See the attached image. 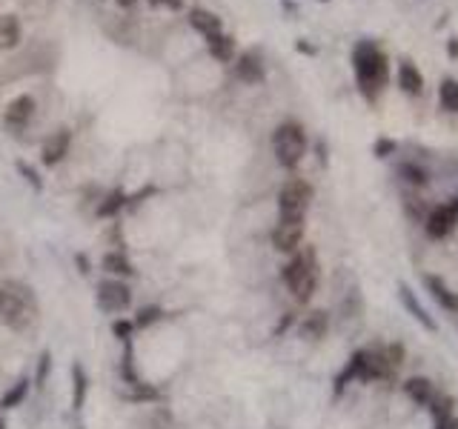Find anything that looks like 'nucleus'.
<instances>
[{"instance_id": "423d86ee", "label": "nucleus", "mask_w": 458, "mask_h": 429, "mask_svg": "<svg viewBox=\"0 0 458 429\" xmlns=\"http://www.w3.org/2000/svg\"><path fill=\"white\" fill-rule=\"evenodd\" d=\"M304 241V218H281L275 232H272V243L278 252H298Z\"/></svg>"}, {"instance_id": "f257e3e1", "label": "nucleus", "mask_w": 458, "mask_h": 429, "mask_svg": "<svg viewBox=\"0 0 458 429\" xmlns=\"http://www.w3.org/2000/svg\"><path fill=\"white\" fill-rule=\"evenodd\" d=\"M352 66H355V77L361 86V95L367 101H376L379 92L384 89V83L390 80V60L387 55L369 40H361L355 52H352Z\"/></svg>"}, {"instance_id": "6e6552de", "label": "nucleus", "mask_w": 458, "mask_h": 429, "mask_svg": "<svg viewBox=\"0 0 458 429\" xmlns=\"http://www.w3.org/2000/svg\"><path fill=\"white\" fill-rule=\"evenodd\" d=\"M455 224H458V214L452 212V206H435L427 214V235L430 238H447Z\"/></svg>"}, {"instance_id": "f8f14e48", "label": "nucleus", "mask_w": 458, "mask_h": 429, "mask_svg": "<svg viewBox=\"0 0 458 429\" xmlns=\"http://www.w3.org/2000/svg\"><path fill=\"white\" fill-rule=\"evenodd\" d=\"M404 392H407L409 401H415L419 406H427V404L435 398V390H433V383H430L427 378H409V380L404 383Z\"/></svg>"}, {"instance_id": "f3484780", "label": "nucleus", "mask_w": 458, "mask_h": 429, "mask_svg": "<svg viewBox=\"0 0 458 429\" xmlns=\"http://www.w3.org/2000/svg\"><path fill=\"white\" fill-rule=\"evenodd\" d=\"M438 101L447 112H458V83L452 77L441 80V89H438Z\"/></svg>"}, {"instance_id": "4be33fe9", "label": "nucleus", "mask_w": 458, "mask_h": 429, "mask_svg": "<svg viewBox=\"0 0 458 429\" xmlns=\"http://www.w3.org/2000/svg\"><path fill=\"white\" fill-rule=\"evenodd\" d=\"M398 172H401V178L407 184H412V186H424L427 184V172L421 166H415V163H401Z\"/></svg>"}, {"instance_id": "2eb2a0df", "label": "nucleus", "mask_w": 458, "mask_h": 429, "mask_svg": "<svg viewBox=\"0 0 458 429\" xmlns=\"http://www.w3.org/2000/svg\"><path fill=\"white\" fill-rule=\"evenodd\" d=\"M427 289L433 292V297L438 300V304H441L447 312H458V295H452V292H450L438 278L430 275V278H427Z\"/></svg>"}, {"instance_id": "ddd939ff", "label": "nucleus", "mask_w": 458, "mask_h": 429, "mask_svg": "<svg viewBox=\"0 0 458 429\" xmlns=\"http://www.w3.org/2000/svg\"><path fill=\"white\" fill-rule=\"evenodd\" d=\"M32 112H34V101H32L29 95H20V98H15V101L9 103V109H6V123H9V126H26L29 117H32Z\"/></svg>"}, {"instance_id": "393cba45", "label": "nucleus", "mask_w": 458, "mask_h": 429, "mask_svg": "<svg viewBox=\"0 0 458 429\" xmlns=\"http://www.w3.org/2000/svg\"><path fill=\"white\" fill-rule=\"evenodd\" d=\"M123 206V195L120 192H115V195H109L103 203H101V209H98V214L103 218V214H112V212H117Z\"/></svg>"}, {"instance_id": "f03ea898", "label": "nucleus", "mask_w": 458, "mask_h": 429, "mask_svg": "<svg viewBox=\"0 0 458 429\" xmlns=\"http://www.w3.org/2000/svg\"><path fill=\"white\" fill-rule=\"evenodd\" d=\"M284 283L289 292H293V297L298 304H307L312 297V292L318 286V261H315V252L310 246L298 249L293 255V261L284 267Z\"/></svg>"}, {"instance_id": "72a5a7b5", "label": "nucleus", "mask_w": 458, "mask_h": 429, "mask_svg": "<svg viewBox=\"0 0 458 429\" xmlns=\"http://www.w3.org/2000/svg\"><path fill=\"white\" fill-rule=\"evenodd\" d=\"M298 49H301V52H304V55H315V49H312V46H310V43H304V40H301V43H298Z\"/></svg>"}, {"instance_id": "2f4dec72", "label": "nucleus", "mask_w": 458, "mask_h": 429, "mask_svg": "<svg viewBox=\"0 0 458 429\" xmlns=\"http://www.w3.org/2000/svg\"><path fill=\"white\" fill-rule=\"evenodd\" d=\"M435 429H458V421H452V418H444V421H435Z\"/></svg>"}, {"instance_id": "20e7f679", "label": "nucleus", "mask_w": 458, "mask_h": 429, "mask_svg": "<svg viewBox=\"0 0 458 429\" xmlns=\"http://www.w3.org/2000/svg\"><path fill=\"white\" fill-rule=\"evenodd\" d=\"M272 146H275L281 166L295 169L301 163V158L307 155V135L298 123H281L272 135Z\"/></svg>"}, {"instance_id": "473e14b6", "label": "nucleus", "mask_w": 458, "mask_h": 429, "mask_svg": "<svg viewBox=\"0 0 458 429\" xmlns=\"http://www.w3.org/2000/svg\"><path fill=\"white\" fill-rule=\"evenodd\" d=\"M447 55H450V58H458V37H452V40L447 43Z\"/></svg>"}, {"instance_id": "7ed1b4c3", "label": "nucleus", "mask_w": 458, "mask_h": 429, "mask_svg": "<svg viewBox=\"0 0 458 429\" xmlns=\"http://www.w3.org/2000/svg\"><path fill=\"white\" fill-rule=\"evenodd\" d=\"M0 315L4 321L15 329H23L32 324L34 318V297L26 286H18V283H9L0 289Z\"/></svg>"}, {"instance_id": "9d476101", "label": "nucleus", "mask_w": 458, "mask_h": 429, "mask_svg": "<svg viewBox=\"0 0 458 429\" xmlns=\"http://www.w3.org/2000/svg\"><path fill=\"white\" fill-rule=\"evenodd\" d=\"M69 141H72V135L66 132V129L55 132V135L44 143V163H46V166H55L58 160H63V158H66V149H69Z\"/></svg>"}, {"instance_id": "9b49d317", "label": "nucleus", "mask_w": 458, "mask_h": 429, "mask_svg": "<svg viewBox=\"0 0 458 429\" xmlns=\"http://www.w3.org/2000/svg\"><path fill=\"white\" fill-rule=\"evenodd\" d=\"M189 23H192V29H198L201 34H206V40L221 34V18L212 15V12H206V9H192L189 12Z\"/></svg>"}, {"instance_id": "cd10ccee", "label": "nucleus", "mask_w": 458, "mask_h": 429, "mask_svg": "<svg viewBox=\"0 0 458 429\" xmlns=\"http://www.w3.org/2000/svg\"><path fill=\"white\" fill-rule=\"evenodd\" d=\"M158 315H160L158 309H144V312H141V318H138V326H146L149 321H158Z\"/></svg>"}, {"instance_id": "a211bd4d", "label": "nucleus", "mask_w": 458, "mask_h": 429, "mask_svg": "<svg viewBox=\"0 0 458 429\" xmlns=\"http://www.w3.org/2000/svg\"><path fill=\"white\" fill-rule=\"evenodd\" d=\"M401 300H404V307H407V309H409V312H412L415 318H419V321H421V326H424V329H435V324L430 321V315H427V309H424V307L419 304V300H415V297L409 295V289H407V286H401Z\"/></svg>"}, {"instance_id": "0eeeda50", "label": "nucleus", "mask_w": 458, "mask_h": 429, "mask_svg": "<svg viewBox=\"0 0 458 429\" xmlns=\"http://www.w3.org/2000/svg\"><path fill=\"white\" fill-rule=\"evenodd\" d=\"M98 304L106 312H123L132 304V292H129L127 283H120V281H103L98 286Z\"/></svg>"}, {"instance_id": "7c9ffc66", "label": "nucleus", "mask_w": 458, "mask_h": 429, "mask_svg": "<svg viewBox=\"0 0 458 429\" xmlns=\"http://www.w3.org/2000/svg\"><path fill=\"white\" fill-rule=\"evenodd\" d=\"M20 172H23V175L29 178V184H32V186H40V181H37V175H34V172H32V169H29L26 163H20Z\"/></svg>"}, {"instance_id": "b1692460", "label": "nucleus", "mask_w": 458, "mask_h": 429, "mask_svg": "<svg viewBox=\"0 0 458 429\" xmlns=\"http://www.w3.org/2000/svg\"><path fill=\"white\" fill-rule=\"evenodd\" d=\"M72 378H75V398H72V404H75V409H80L83 395H87V378H83L80 366H75V369H72Z\"/></svg>"}, {"instance_id": "c85d7f7f", "label": "nucleus", "mask_w": 458, "mask_h": 429, "mask_svg": "<svg viewBox=\"0 0 458 429\" xmlns=\"http://www.w3.org/2000/svg\"><path fill=\"white\" fill-rule=\"evenodd\" d=\"M152 6H166V9H181L184 0H149Z\"/></svg>"}, {"instance_id": "6ab92c4d", "label": "nucleus", "mask_w": 458, "mask_h": 429, "mask_svg": "<svg viewBox=\"0 0 458 429\" xmlns=\"http://www.w3.org/2000/svg\"><path fill=\"white\" fill-rule=\"evenodd\" d=\"M376 358H379L384 366L398 369V366L404 364V347H401V343H387V347H381V350L376 352Z\"/></svg>"}, {"instance_id": "c756f323", "label": "nucleus", "mask_w": 458, "mask_h": 429, "mask_svg": "<svg viewBox=\"0 0 458 429\" xmlns=\"http://www.w3.org/2000/svg\"><path fill=\"white\" fill-rule=\"evenodd\" d=\"M129 332H132V324H129V321H117V324H115V335H120V338H127Z\"/></svg>"}, {"instance_id": "4468645a", "label": "nucleus", "mask_w": 458, "mask_h": 429, "mask_svg": "<svg viewBox=\"0 0 458 429\" xmlns=\"http://www.w3.org/2000/svg\"><path fill=\"white\" fill-rule=\"evenodd\" d=\"M235 69H238V77L243 83H261L264 80V66H261V60L255 55H243Z\"/></svg>"}, {"instance_id": "aec40b11", "label": "nucleus", "mask_w": 458, "mask_h": 429, "mask_svg": "<svg viewBox=\"0 0 458 429\" xmlns=\"http://www.w3.org/2000/svg\"><path fill=\"white\" fill-rule=\"evenodd\" d=\"M103 269L106 272H115V275H132V264L127 261V255H120V252H109L103 255Z\"/></svg>"}, {"instance_id": "dca6fc26", "label": "nucleus", "mask_w": 458, "mask_h": 429, "mask_svg": "<svg viewBox=\"0 0 458 429\" xmlns=\"http://www.w3.org/2000/svg\"><path fill=\"white\" fill-rule=\"evenodd\" d=\"M232 52H235V40L229 37V34H215V37H210V55L215 58V60H229L232 58Z\"/></svg>"}, {"instance_id": "5701e85b", "label": "nucleus", "mask_w": 458, "mask_h": 429, "mask_svg": "<svg viewBox=\"0 0 458 429\" xmlns=\"http://www.w3.org/2000/svg\"><path fill=\"white\" fill-rule=\"evenodd\" d=\"M427 409H430V415L435 418V421H444V418H450L452 415V401L450 398H433L430 404H427Z\"/></svg>"}, {"instance_id": "bb28decb", "label": "nucleus", "mask_w": 458, "mask_h": 429, "mask_svg": "<svg viewBox=\"0 0 458 429\" xmlns=\"http://www.w3.org/2000/svg\"><path fill=\"white\" fill-rule=\"evenodd\" d=\"M26 395V383H18V390H12L9 395H6V401H4V406H15V404H20V398Z\"/></svg>"}, {"instance_id": "39448f33", "label": "nucleus", "mask_w": 458, "mask_h": 429, "mask_svg": "<svg viewBox=\"0 0 458 429\" xmlns=\"http://www.w3.org/2000/svg\"><path fill=\"white\" fill-rule=\"evenodd\" d=\"M312 200V186L301 178L286 181L281 195H278V206H281V218H304L307 206Z\"/></svg>"}, {"instance_id": "f704fd0d", "label": "nucleus", "mask_w": 458, "mask_h": 429, "mask_svg": "<svg viewBox=\"0 0 458 429\" xmlns=\"http://www.w3.org/2000/svg\"><path fill=\"white\" fill-rule=\"evenodd\" d=\"M117 4H120V6H127V9H129V6H135V4H138V0H117Z\"/></svg>"}, {"instance_id": "a878e982", "label": "nucleus", "mask_w": 458, "mask_h": 429, "mask_svg": "<svg viewBox=\"0 0 458 429\" xmlns=\"http://www.w3.org/2000/svg\"><path fill=\"white\" fill-rule=\"evenodd\" d=\"M390 152H395V141H390V138H379V141H376V155H379V158H387Z\"/></svg>"}, {"instance_id": "412c9836", "label": "nucleus", "mask_w": 458, "mask_h": 429, "mask_svg": "<svg viewBox=\"0 0 458 429\" xmlns=\"http://www.w3.org/2000/svg\"><path fill=\"white\" fill-rule=\"evenodd\" d=\"M304 335L307 338H321L326 332V312H312L307 321H304Z\"/></svg>"}, {"instance_id": "c9c22d12", "label": "nucleus", "mask_w": 458, "mask_h": 429, "mask_svg": "<svg viewBox=\"0 0 458 429\" xmlns=\"http://www.w3.org/2000/svg\"><path fill=\"white\" fill-rule=\"evenodd\" d=\"M450 206H452V212H455V214H458V198H455V200H452V203H450Z\"/></svg>"}, {"instance_id": "1a4fd4ad", "label": "nucleus", "mask_w": 458, "mask_h": 429, "mask_svg": "<svg viewBox=\"0 0 458 429\" xmlns=\"http://www.w3.org/2000/svg\"><path fill=\"white\" fill-rule=\"evenodd\" d=\"M398 86L407 95H421L424 92V75L419 72V66H415V63L401 60L398 63Z\"/></svg>"}]
</instances>
